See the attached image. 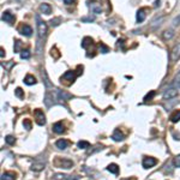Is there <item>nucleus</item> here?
<instances>
[{
    "label": "nucleus",
    "instance_id": "nucleus-1",
    "mask_svg": "<svg viewBox=\"0 0 180 180\" xmlns=\"http://www.w3.org/2000/svg\"><path fill=\"white\" fill-rule=\"evenodd\" d=\"M36 25H37V34H39V41H41L42 39H45L46 34H47V24L46 22H43L41 19V17L39 15H36Z\"/></svg>",
    "mask_w": 180,
    "mask_h": 180
},
{
    "label": "nucleus",
    "instance_id": "nucleus-2",
    "mask_svg": "<svg viewBox=\"0 0 180 180\" xmlns=\"http://www.w3.org/2000/svg\"><path fill=\"white\" fill-rule=\"evenodd\" d=\"M55 167L58 168H64V169H70L71 167H73V162L68 158H61V157H57L54 161Z\"/></svg>",
    "mask_w": 180,
    "mask_h": 180
},
{
    "label": "nucleus",
    "instance_id": "nucleus-3",
    "mask_svg": "<svg viewBox=\"0 0 180 180\" xmlns=\"http://www.w3.org/2000/svg\"><path fill=\"white\" fill-rule=\"evenodd\" d=\"M176 96H178V90L175 88H168V89L164 90L163 94H162V97L164 100H172V99H174Z\"/></svg>",
    "mask_w": 180,
    "mask_h": 180
},
{
    "label": "nucleus",
    "instance_id": "nucleus-4",
    "mask_svg": "<svg viewBox=\"0 0 180 180\" xmlns=\"http://www.w3.org/2000/svg\"><path fill=\"white\" fill-rule=\"evenodd\" d=\"M34 117H35V121L40 126H43L46 124V117H45V114L41 109H35L34 111Z\"/></svg>",
    "mask_w": 180,
    "mask_h": 180
},
{
    "label": "nucleus",
    "instance_id": "nucleus-5",
    "mask_svg": "<svg viewBox=\"0 0 180 180\" xmlns=\"http://www.w3.org/2000/svg\"><path fill=\"white\" fill-rule=\"evenodd\" d=\"M156 163H157V160H156V158H154V157H148V156H145V157L143 158V162H142V164H143V167H144L145 169L152 168Z\"/></svg>",
    "mask_w": 180,
    "mask_h": 180
},
{
    "label": "nucleus",
    "instance_id": "nucleus-6",
    "mask_svg": "<svg viewBox=\"0 0 180 180\" xmlns=\"http://www.w3.org/2000/svg\"><path fill=\"white\" fill-rule=\"evenodd\" d=\"M77 76H78V74H77L74 71H66V72L62 74V77H61V82H62V80H68L70 83H73Z\"/></svg>",
    "mask_w": 180,
    "mask_h": 180
},
{
    "label": "nucleus",
    "instance_id": "nucleus-7",
    "mask_svg": "<svg viewBox=\"0 0 180 180\" xmlns=\"http://www.w3.org/2000/svg\"><path fill=\"white\" fill-rule=\"evenodd\" d=\"M180 58V43L175 45L170 52V61H176L178 59Z\"/></svg>",
    "mask_w": 180,
    "mask_h": 180
},
{
    "label": "nucleus",
    "instance_id": "nucleus-8",
    "mask_svg": "<svg viewBox=\"0 0 180 180\" xmlns=\"http://www.w3.org/2000/svg\"><path fill=\"white\" fill-rule=\"evenodd\" d=\"M1 19L5 22V23H9V24H12L15 22V16L10 12V11H4L3 12V16H1Z\"/></svg>",
    "mask_w": 180,
    "mask_h": 180
},
{
    "label": "nucleus",
    "instance_id": "nucleus-9",
    "mask_svg": "<svg viewBox=\"0 0 180 180\" xmlns=\"http://www.w3.org/2000/svg\"><path fill=\"white\" fill-rule=\"evenodd\" d=\"M79 176L78 175H66V174H55L54 175V180H78Z\"/></svg>",
    "mask_w": 180,
    "mask_h": 180
},
{
    "label": "nucleus",
    "instance_id": "nucleus-10",
    "mask_svg": "<svg viewBox=\"0 0 180 180\" xmlns=\"http://www.w3.org/2000/svg\"><path fill=\"white\" fill-rule=\"evenodd\" d=\"M147 9H139L138 11H137V15H136V19H137V22L138 23H142V22H144V19H145V17H147Z\"/></svg>",
    "mask_w": 180,
    "mask_h": 180
},
{
    "label": "nucleus",
    "instance_id": "nucleus-11",
    "mask_svg": "<svg viewBox=\"0 0 180 180\" xmlns=\"http://www.w3.org/2000/svg\"><path fill=\"white\" fill-rule=\"evenodd\" d=\"M70 144H71V143H70L68 141H66V139H59V141H57V142H55L57 148H58V149H60V150H65V149H67Z\"/></svg>",
    "mask_w": 180,
    "mask_h": 180
},
{
    "label": "nucleus",
    "instance_id": "nucleus-12",
    "mask_svg": "<svg viewBox=\"0 0 180 180\" xmlns=\"http://www.w3.org/2000/svg\"><path fill=\"white\" fill-rule=\"evenodd\" d=\"M21 34L29 37V36H31V34H33V28H31L30 25H28V24H24V25L21 28Z\"/></svg>",
    "mask_w": 180,
    "mask_h": 180
},
{
    "label": "nucleus",
    "instance_id": "nucleus-13",
    "mask_svg": "<svg viewBox=\"0 0 180 180\" xmlns=\"http://www.w3.org/2000/svg\"><path fill=\"white\" fill-rule=\"evenodd\" d=\"M53 131L55 132V133H64L65 132V129H64V125H62V123L61 121H58V123H55L54 125H53Z\"/></svg>",
    "mask_w": 180,
    "mask_h": 180
},
{
    "label": "nucleus",
    "instance_id": "nucleus-14",
    "mask_svg": "<svg viewBox=\"0 0 180 180\" xmlns=\"http://www.w3.org/2000/svg\"><path fill=\"white\" fill-rule=\"evenodd\" d=\"M1 180H16V173H13V172H5L1 175Z\"/></svg>",
    "mask_w": 180,
    "mask_h": 180
},
{
    "label": "nucleus",
    "instance_id": "nucleus-15",
    "mask_svg": "<svg viewBox=\"0 0 180 180\" xmlns=\"http://www.w3.org/2000/svg\"><path fill=\"white\" fill-rule=\"evenodd\" d=\"M40 11H41L42 13H45V15H51V13H52V7H51L49 4H41Z\"/></svg>",
    "mask_w": 180,
    "mask_h": 180
},
{
    "label": "nucleus",
    "instance_id": "nucleus-16",
    "mask_svg": "<svg viewBox=\"0 0 180 180\" xmlns=\"http://www.w3.org/2000/svg\"><path fill=\"white\" fill-rule=\"evenodd\" d=\"M90 9H91V11L95 13V15H100L102 12V9H101V5L99 3H93L91 5H90Z\"/></svg>",
    "mask_w": 180,
    "mask_h": 180
},
{
    "label": "nucleus",
    "instance_id": "nucleus-17",
    "mask_svg": "<svg viewBox=\"0 0 180 180\" xmlns=\"http://www.w3.org/2000/svg\"><path fill=\"white\" fill-rule=\"evenodd\" d=\"M24 83L27 85H34V84H36V78L31 74H27L24 78Z\"/></svg>",
    "mask_w": 180,
    "mask_h": 180
},
{
    "label": "nucleus",
    "instance_id": "nucleus-18",
    "mask_svg": "<svg viewBox=\"0 0 180 180\" xmlns=\"http://www.w3.org/2000/svg\"><path fill=\"white\" fill-rule=\"evenodd\" d=\"M45 169V163H41V162H36V163H33L31 164V170L34 172H41Z\"/></svg>",
    "mask_w": 180,
    "mask_h": 180
},
{
    "label": "nucleus",
    "instance_id": "nucleus-19",
    "mask_svg": "<svg viewBox=\"0 0 180 180\" xmlns=\"http://www.w3.org/2000/svg\"><path fill=\"white\" fill-rule=\"evenodd\" d=\"M112 138H113L115 142H120V141L124 139V135L120 132V130H115L114 133L112 135Z\"/></svg>",
    "mask_w": 180,
    "mask_h": 180
},
{
    "label": "nucleus",
    "instance_id": "nucleus-20",
    "mask_svg": "<svg viewBox=\"0 0 180 180\" xmlns=\"http://www.w3.org/2000/svg\"><path fill=\"white\" fill-rule=\"evenodd\" d=\"M41 74H42V78H43V82H45V84H46V88H47V89H49L51 86H53V85H52V83L49 82V78H48V76H47V72H46L45 70H42V72H41Z\"/></svg>",
    "mask_w": 180,
    "mask_h": 180
},
{
    "label": "nucleus",
    "instance_id": "nucleus-21",
    "mask_svg": "<svg viewBox=\"0 0 180 180\" xmlns=\"http://www.w3.org/2000/svg\"><path fill=\"white\" fill-rule=\"evenodd\" d=\"M107 170H108V172H111V173H113V174H119V167H118V164H115V163H111V164H108Z\"/></svg>",
    "mask_w": 180,
    "mask_h": 180
},
{
    "label": "nucleus",
    "instance_id": "nucleus-22",
    "mask_svg": "<svg viewBox=\"0 0 180 180\" xmlns=\"http://www.w3.org/2000/svg\"><path fill=\"white\" fill-rule=\"evenodd\" d=\"M170 121L172 123H178L179 120H180V109H178V111H175V112H173V114L170 115Z\"/></svg>",
    "mask_w": 180,
    "mask_h": 180
},
{
    "label": "nucleus",
    "instance_id": "nucleus-23",
    "mask_svg": "<svg viewBox=\"0 0 180 180\" xmlns=\"http://www.w3.org/2000/svg\"><path fill=\"white\" fill-rule=\"evenodd\" d=\"M93 42H94V41H93V39H91V37H88V36H86V37H84V39H83L82 47H83V48H86L89 45H93Z\"/></svg>",
    "mask_w": 180,
    "mask_h": 180
},
{
    "label": "nucleus",
    "instance_id": "nucleus-24",
    "mask_svg": "<svg viewBox=\"0 0 180 180\" xmlns=\"http://www.w3.org/2000/svg\"><path fill=\"white\" fill-rule=\"evenodd\" d=\"M77 145H78L79 149H88V148H90V143L86 142V141H79Z\"/></svg>",
    "mask_w": 180,
    "mask_h": 180
},
{
    "label": "nucleus",
    "instance_id": "nucleus-25",
    "mask_svg": "<svg viewBox=\"0 0 180 180\" xmlns=\"http://www.w3.org/2000/svg\"><path fill=\"white\" fill-rule=\"evenodd\" d=\"M173 36H174V31L173 30H166L163 33V39L164 40H170Z\"/></svg>",
    "mask_w": 180,
    "mask_h": 180
},
{
    "label": "nucleus",
    "instance_id": "nucleus-26",
    "mask_svg": "<svg viewBox=\"0 0 180 180\" xmlns=\"http://www.w3.org/2000/svg\"><path fill=\"white\" fill-rule=\"evenodd\" d=\"M15 95L18 97V99H24V93H23V90L21 88H17L15 90Z\"/></svg>",
    "mask_w": 180,
    "mask_h": 180
},
{
    "label": "nucleus",
    "instance_id": "nucleus-27",
    "mask_svg": "<svg viewBox=\"0 0 180 180\" xmlns=\"http://www.w3.org/2000/svg\"><path fill=\"white\" fill-rule=\"evenodd\" d=\"M23 126H24V129L25 130H31V120L30 119H24V121H23Z\"/></svg>",
    "mask_w": 180,
    "mask_h": 180
},
{
    "label": "nucleus",
    "instance_id": "nucleus-28",
    "mask_svg": "<svg viewBox=\"0 0 180 180\" xmlns=\"http://www.w3.org/2000/svg\"><path fill=\"white\" fill-rule=\"evenodd\" d=\"M5 141H6V143H7L9 145H13V144L16 143V139H15L13 136H6V137H5Z\"/></svg>",
    "mask_w": 180,
    "mask_h": 180
},
{
    "label": "nucleus",
    "instance_id": "nucleus-29",
    "mask_svg": "<svg viewBox=\"0 0 180 180\" xmlns=\"http://www.w3.org/2000/svg\"><path fill=\"white\" fill-rule=\"evenodd\" d=\"M174 85H175V88L180 89V71L176 73L175 78H174Z\"/></svg>",
    "mask_w": 180,
    "mask_h": 180
},
{
    "label": "nucleus",
    "instance_id": "nucleus-30",
    "mask_svg": "<svg viewBox=\"0 0 180 180\" xmlns=\"http://www.w3.org/2000/svg\"><path fill=\"white\" fill-rule=\"evenodd\" d=\"M60 22H61V18H60V17L53 18V19H51V25H52V27H58V25L60 24Z\"/></svg>",
    "mask_w": 180,
    "mask_h": 180
},
{
    "label": "nucleus",
    "instance_id": "nucleus-31",
    "mask_svg": "<svg viewBox=\"0 0 180 180\" xmlns=\"http://www.w3.org/2000/svg\"><path fill=\"white\" fill-rule=\"evenodd\" d=\"M51 55H52L54 59H58V58L60 57V53H59V52H58V49L54 47V48H52V49H51Z\"/></svg>",
    "mask_w": 180,
    "mask_h": 180
},
{
    "label": "nucleus",
    "instance_id": "nucleus-32",
    "mask_svg": "<svg viewBox=\"0 0 180 180\" xmlns=\"http://www.w3.org/2000/svg\"><path fill=\"white\" fill-rule=\"evenodd\" d=\"M21 58H22V59H29V58H30V52H29L28 49H25V51L23 49V51L21 52Z\"/></svg>",
    "mask_w": 180,
    "mask_h": 180
},
{
    "label": "nucleus",
    "instance_id": "nucleus-33",
    "mask_svg": "<svg viewBox=\"0 0 180 180\" xmlns=\"http://www.w3.org/2000/svg\"><path fill=\"white\" fill-rule=\"evenodd\" d=\"M21 47H22V42H21L19 40H16V42H15V52H16V53L22 52V51H21Z\"/></svg>",
    "mask_w": 180,
    "mask_h": 180
},
{
    "label": "nucleus",
    "instance_id": "nucleus-34",
    "mask_svg": "<svg viewBox=\"0 0 180 180\" xmlns=\"http://www.w3.org/2000/svg\"><path fill=\"white\" fill-rule=\"evenodd\" d=\"M100 52H101V53H103V54H106V53H108V52H109V48H108L105 43H100Z\"/></svg>",
    "mask_w": 180,
    "mask_h": 180
},
{
    "label": "nucleus",
    "instance_id": "nucleus-35",
    "mask_svg": "<svg viewBox=\"0 0 180 180\" xmlns=\"http://www.w3.org/2000/svg\"><path fill=\"white\" fill-rule=\"evenodd\" d=\"M155 96V91H150L149 94H147V96L144 97V102H148V101H150L152 97Z\"/></svg>",
    "mask_w": 180,
    "mask_h": 180
},
{
    "label": "nucleus",
    "instance_id": "nucleus-36",
    "mask_svg": "<svg viewBox=\"0 0 180 180\" xmlns=\"http://www.w3.org/2000/svg\"><path fill=\"white\" fill-rule=\"evenodd\" d=\"M173 24L176 27V25H180V15L179 16H176L174 19H173Z\"/></svg>",
    "mask_w": 180,
    "mask_h": 180
},
{
    "label": "nucleus",
    "instance_id": "nucleus-37",
    "mask_svg": "<svg viewBox=\"0 0 180 180\" xmlns=\"http://www.w3.org/2000/svg\"><path fill=\"white\" fill-rule=\"evenodd\" d=\"M174 164H175L176 167H180V154L174 158Z\"/></svg>",
    "mask_w": 180,
    "mask_h": 180
},
{
    "label": "nucleus",
    "instance_id": "nucleus-38",
    "mask_svg": "<svg viewBox=\"0 0 180 180\" xmlns=\"http://www.w3.org/2000/svg\"><path fill=\"white\" fill-rule=\"evenodd\" d=\"M94 21V17H83L82 18V22H93Z\"/></svg>",
    "mask_w": 180,
    "mask_h": 180
},
{
    "label": "nucleus",
    "instance_id": "nucleus-39",
    "mask_svg": "<svg viewBox=\"0 0 180 180\" xmlns=\"http://www.w3.org/2000/svg\"><path fill=\"white\" fill-rule=\"evenodd\" d=\"M73 1H74V0H64V3H65L66 5H71Z\"/></svg>",
    "mask_w": 180,
    "mask_h": 180
},
{
    "label": "nucleus",
    "instance_id": "nucleus-40",
    "mask_svg": "<svg viewBox=\"0 0 180 180\" xmlns=\"http://www.w3.org/2000/svg\"><path fill=\"white\" fill-rule=\"evenodd\" d=\"M160 0H155V3H154V7H157V6H160Z\"/></svg>",
    "mask_w": 180,
    "mask_h": 180
},
{
    "label": "nucleus",
    "instance_id": "nucleus-41",
    "mask_svg": "<svg viewBox=\"0 0 180 180\" xmlns=\"http://www.w3.org/2000/svg\"><path fill=\"white\" fill-rule=\"evenodd\" d=\"M4 55H5V53H4V49L1 48V53H0V57H1V58H4Z\"/></svg>",
    "mask_w": 180,
    "mask_h": 180
},
{
    "label": "nucleus",
    "instance_id": "nucleus-42",
    "mask_svg": "<svg viewBox=\"0 0 180 180\" xmlns=\"http://www.w3.org/2000/svg\"><path fill=\"white\" fill-rule=\"evenodd\" d=\"M121 180H130V179H121ZM135 180V179H133Z\"/></svg>",
    "mask_w": 180,
    "mask_h": 180
}]
</instances>
